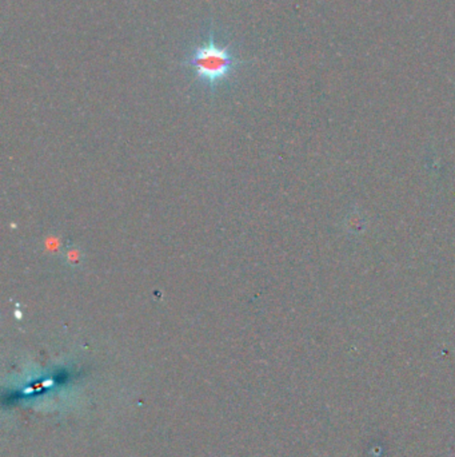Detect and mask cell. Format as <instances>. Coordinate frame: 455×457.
Wrapping results in <instances>:
<instances>
[{
    "instance_id": "2",
    "label": "cell",
    "mask_w": 455,
    "mask_h": 457,
    "mask_svg": "<svg viewBox=\"0 0 455 457\" xmlns=\"http://www.w3.org/2000/svg\"><path fill=\"white\" fill-rule=\"evenodd\" d=\"M67 260L71 262V264H75L79 261V250L76 249H71L67 252Z\"/></svg>"
},
{
    "instance_id": "1",
    "label": "cell",
    "mask_w": 455,
    "mask_h": 457,
    "mask_svg": "<svg viewBox=\"0 0 455 457\" xmlns=\"http://www.w3.org/2000/svg\"><path fill=\"white\" fill-rule=\"evenodd\" d=\"M231 47V43H219L216 39L214 30L210 28L207 39L186 55L182 66L191 68L195 79L214 92L219 86L235 75L244 64V61H240Z\"/></svg>"
}]
</instances>
